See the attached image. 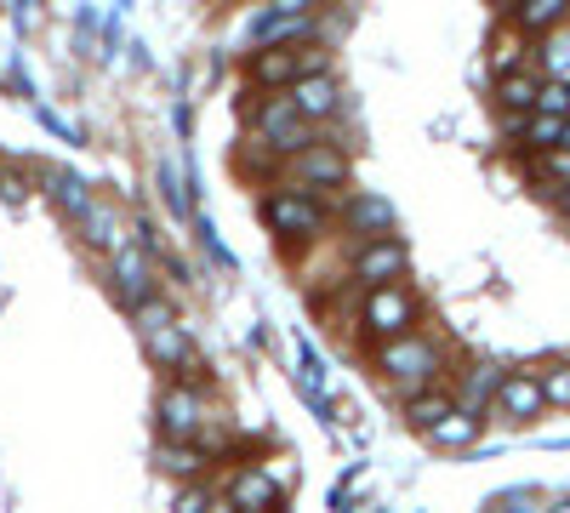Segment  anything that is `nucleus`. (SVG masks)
Instances as JSON below:
<instances>
[{
  "instance_id": "nucleus-32",
  "label": "nucleus",
  "mask_w": 570,
  "mask_h": 513,
  "mask_svg": "<svg viewBox=\"0 0 570 513\" xmlns=\"http://www.w3.org/2000/svg\"><path fill=\"white\" fill-rule=\"evenodd\" d=\"M325 0H268V12H320Z\"/></svg>"
},
{
  "instance_id": "nucleus-30",
  "label": "nucleus",
  "mask_w": 570,
  "mask_h": 513,
  "mask_svg": "<svg viewBox=\"0 0 570 513\" xmlns=\"http://www.w3.org/2000/svg\"><path fill=\"white\" fill-rule=\"evenodd\" d=\"M177 507H183V513H200V507H217V496H212V491L195 480V485H188V491L177 496Z\"/></svg>"
},
{
  "instance_id": "nucleus-29",
  "label": "nucleus",
  "mask_w": 570,
  "mask_h": 513,
  "mask_svg": "<svg viewBox=\"0 0 570 513\" xmlns=\"http://www.w3.org/2000/svg\"><path fill=\"white\" fill-rule=\"evenodd\" d=\"M537 109H548V115H570V80H542V91H537Z\"/></svg>"
},
{
  "instance_id": "nucleus-3",
  "label": "nucleus",
  "mask_w": 570,
  "mask_h": 513,
  "mask_svg": "<svg viewBox=\"0 0 570 513\" xmlns=\"http://www.w3.org/2000/svg\"><path fill=\"white\" fill-rule=\"evenodd\" d=\"M246 131H257L263 144L279 149L285 160L314 144V120H303V109L292 103V91H263L257 98V86H252L246 91Z\"/></svg>"
},
{
  "instance_id": "nucleus-15",
  "label": "nucleus",
  "mask_w": 570,
  "mask_h": 513,
  "mask_svg": "<svg viewBox=\"0 0 570 513\" xmlns=\"http://www.w3.org/2000/svg\"><path fill=\"white\" fill-rule=\"evenodd\" d=\"M142 348H149V359L160 371H183V377H195V371H200V354H195V343H188V332L177 319L149 325V332H142Z\"/></svg>"
},
{
  "instance_id": "nucleus-23",
  "label": "nucleus",
  "mask_w": 570,
  "mask_h": 513,
  "mask_svg": "<svg viewBox=\"0 0 570 513\" xmlns=\"http://www.w3.org/2000/svg\"><path fill=\"white\" fill-rule=\"evenodd\" d=\"M456 405V394L445 388V383H428V388H416V394H405V423L422 434V428H434L440 416Z\"/></svg>"
},
{
  "instance_id": "nucleus-9",
  "label": "nucleus",
  "mask_w": 570,
  "mask_h": 513,
  "mask_svg": "<svg viewBox=\"0 0 570 513\" xmlns=\"http://www.w3.org/2000/svg\"><path fill=\"white\" fill-rule=\"evenodd\" d=\"M285 485L274 468L263 462H234L228 480H223V507H240V513H263V507H285Z\"/></svg>"
},
{
  "instance_id": "nucleus-12",
  "label": "nucleus",
  "mask_w": 570,
  "mask_h": 513,
  "mask_svg": "<svg viewBox=\"0 0 570 513\" xmlns=\"http://www.w3.org/2000/svg\"><path fill=\"white\" fill-rule=\"evenodd\" d=\"M109 279H115V297H120L126 308H137L142 297L155 292V279H149V246H142L137 235H131L120 251H109Z\"/></svg>"
},
{
  "instance_id": "nucleus-10",
  "label": "nucleus",
  "mask_w": 570,
  "mask_h": 513,
  "mask_svg": "<svg viewBox=\"0 0 570 513\" xmlns=\"http://www.w3.org/2000/svg\"><path fill=\"white\" fill-rule=\"evenodd\" d=\"M491 411L502 416V423H513V428H531L537 416L548 411L542 377H537V371H508L502 388H497V399H491Z\"/></svg>"
},
{
  "instance_id": "nucleus-11",
  "label": "nucleus",
  "mask_w": 570,
  "mask_h": 513,
  "mask_svg": "<svg viewBox=\"0 0 570 513\" xmlns=\"http://www.w3.org/2000/svg\"><path fill=\"white\" fill-rule=\"evenodd\" d=\"M297 75H303V46H257L246 58V86L257 91H292Z\"/></svg>"
},
{
  "instance_id": "nucleus-4",
  "label": "nucleus",
  "mask_w": 570,
  "mask_h": 513,
  "mask_svg": "<svg viewBox=\"0 0 570 513\" xmlns=\"http://www.w3.org/2000/svg\"><path fill=\"white\" fill-rule=\"evenodd\" d=\"M422 325V303L405 279H389V286H365V303H360V332L371 343H389V337H405Z\"/></svg>"
},
{
  "instance_id": "nucleus-33",
  "label": "nucleus",
  "mask_w": 570,
  "mask_h": 513,
  "mask_svg": "<svg viewBox=\"0 0 570 513\" xmlns=\"http://www.w3.org/2000/svg\"><path fill=\"white\" fill-rule=\"evenodd\" d=\"M525 502H537V491H502L491 507H525Z\"/></svg>"
},
{
  "instance_id": "nucleus-22",
  "label": "nucleus",
  "mask_w": 570,
  "mask_h": 513,
  "mask_svg": "<svg viewBox=\"0 0 570 513\" xmlns=\"http://www.w3.org/2000/svg\"><path fill=\"white\" fill-rule=\"evenodd\" d=\"M537 91H542V80L531 69H508V75H497V109L502 115H531Z\"/></svg>"
},
{
  "instance_id": "nucleus-24",
  "label": "nucleus",
  "mask_w": 570,
  "mask_h": 513,
  "mask_svg": "<svg viewBox=\"0 0 570 513\" xmlns=\"http://www.w3.org/2000/svg\"><path fill=\"white\" fill-rule=\"evenodd\" d=\"M46 182H52V200L63 206V217H80L91 206V189H86L75 171H46Z\"/></svg>"
},
{
  "instance_id": "nucleus-19",
  "label": "nucleus",
  "mask_w": 570,
  "mask_h": 513,
  "mask_svg": "<svg viewBox=\"0 0 570 513\" xmlns=\"http://www.w3.org/2000/svg\"><path fill=\"white\" fill-rule=\"evenodd\" d=\"M564 18H570V0H508V23L525 29L531 40L548 29H564Z\"/></svg>"
},
{
  "instance_id": "nucleus-7",
  "label": "nucleus",
  "mask_w": 570,
  "mask_h": 513,
  "mask_svg": "<svg viewBox=\"0 0 570 513\" xmlns=\"http://www.w3.org/2000/svg\"><path fill=\"white\" fill-rule=\"evenodd\" d=\"M337 228L343 240L360 246V240H383V235H400V211L389 195H371V189H354L337 200Z\"/></svg>"
},
{
  "instance_id": "nucleus-27",
  "label": "nucleus",
  "mask_w": 570,
  "mask_h": 513,
  "mask_svg": "<svg viewBox=\"0 0 570 513\" xmlns=\"http://www.w3.org/2000/svg\"><path fill=\"white\" fill-rule=\"evenodd\" d=\"M537 377H542V394H548V405H553V411H570V359H553V365H542Z\"/></svg>"
},
{
  "instance_id": "nucleus-18",
  "label": "nucleus",
  "mask_w": 570,
  "mask_h": 513,
  "mask_svg": "<svg viewBox=\"0 0 570 513\" xmlns=\"http://www.w3.org/2000/svg\"><path fill=\"white\" fill-rule=\"evenodd\" d=\"M480 428H485V416L480 411H468V405H451L434 428H422L428 434V445H440V451H468L473 440H480Z\"/></svg>"
},
{
  "instance_id": "nucleus-16",
  "label": "nucleus",
  "mask_w": 570,
  "mask_h": 513,
  "mask_svg": "<svg viewBox=\"0 0 570 513\" xmlns=\"http://www.w3.org/2000/svg\"><path fill=\"white\" fill-rule=\"evenodd\" d=\"M75 223H80V240H86L91 251H104V257H109V251H120V246L131 240V235H126V217H120V206H104V200H91V206H86Z\"/></svg>"
},
{
  "instance_id": "nucleus-21",
  "label": "nucleus",
  "mask_w": 570,
  "mask_h": 513,
  "mask_svg": "<svg viewBox=\"0 0 570 513\" xmlns=\"http://www.w3.org/2000/svg\"><path fill=\"white\" fill-rule=\"evenodd\" d=\"M303 40H314V12H268L263 7L257 46H303Z\"/></svg>"
},
{
  "instance_id": "nucleus-8",
  "label": "nucleus",
  "mask_w": 570,
  "mask_h": 513,
  "mask_svg": "<svg viewBox=\"0 0 570 513\" xmlns=\"http://www.w3.org/2000/svg\"><path fill=\"white\" fill-rule=\"evenodd\" d=\"M405 274H411V251L400 235L348 246V286H389V279H405Z\"/></svg>"
},
{
  "instance_id": "nucleus-14",
  "label": "nucleus",
  "mask_w": 570,
  "mask_h": 513,
  "mask_svg": "<svg viewBox=\"0 0 570 513\" xmlns=\"http://www.w3.org/2000/svg\"><path fill=\"white\" fill-rule=\"evenodd\" d=\"M292 103L303 109V120L325 126V120H337L343 115V86L331 69H314V75H297L292 80Z\"/></svg>"
},
{
  "instance_id": "nucleus-17",
  "label": "nucleus",
  "mask_w": 570,
  "mask_h": 513,
  "mask_svg": "<svg viewBox=\"0 0 570 513\" xmlns=\"http://www.w3.org/2000/svg\"><path fill=\"white\" fill-rule=\"evenodd\" d=\"M234 171H240L246 182H257V189H268V182H279V177H285V155H279V149H268L257 131H246L240 144H234Z\"/></svg>"
},
{
  "instance_id": "nucleus-13",
  "label": "nucleus",
  "mask_w": 570,
  "mask_h": 513,
  "mask_svg": "<svg viewBox=\"0 0 570 513\" xmlns=\"http://www.w3.org/2000/svg\"><path fill=\"white\" fill-rule=\"evenodd\" d=\"M155 468L166 480H177V485H195V480H206L217 468V456H212L206 440H160L155 445Z\"/></svg>"
},
{
  "instance_id": "nucleus-6",
  "label": "nucleus",
  "mask_w": 570,
  "mask_h": 513,
  "mask_svg": "<svg viewBox=\"0 0 570 513\" xmlns=\"http://www.w3.org/2000/svg\"><path fill=\"white\" fill-rule=\"evenodd\" d=\"M212 423H223V411L212 416V399H206V388H200L195 377L171 383V388L155 399V428H160V440H206Z\"/></svg>"
},
{
  "instance_id": "nucleus-31",
  "label": "nucleus",
  "mask_w": 570,
  "mask_h": 513,
  "mask_svg": "<svg viewBox=\"0 0 570 513\" xmlns=\"http://www.w3.org/2000/svg\"><path fill=\"white\" fill-rule=\"evenodd\" d=\"M23 195H29V182H23L18 171H7V177H0V200H12V206H18Z\"/></svg>"
},
{
  "instance_id": "nucleus-35",
  "label": "nucleus",
  "mask_w": 570,
  "mask_h": 513,
  "mask_svg": "<svg viewBox=\"0 0 570 513\" xmlns=\"http://www.w3.org/2000/svg\"><path fill=\"white\" fill-rule=\"evenodd\" d=\"M502 7H508V0H502Z\"/></svg>"
},
{
  "instance_id": "nucleus-20",
  "label": "nucleus",
  "mask_w": 570,
  "mask_h": 513,
  "mask_svg": "<svg viewBox=\"0 0 570 513\" xmlns=\"http://www.w3.org/2000/svg\"><path fill=\"white\" fill-rule=\"evenodd\" d=\"M502 377H508V371L502 365H468L462 371V377H456V405H468V411H491V399H497V388H502Z\"/></svg>"
},
{
  "instance_id": "nucleus-26",
  "label": "nucleus",
  "mask_w": 570,
  "mask_h": 513,
  "mask_svg": "<svg viewBox=\"0 0 570 513\" xmlns=\"http://www.w3.org/2000/svg\"><path fill=\"white\" fill-rule=\"evenodd\" d=\"M525 40H531L525 29H513V23H508V29L497 34V46H491V69H497V75L525 69Z\"/></svg>"
},
{
  "instance_id": "nucleus-5",
  "label": "nucleus",
  "mask_w": 570,
  "mask_h": 513,
  "mask_svg": "<svg viewBox=\"0 0 570 513\" xmlns=\"http://www.w3.org/2000/svg\"><path fill=\"white\" fill-rule=\"evenodd\" d=\"M285 177H292L297 189H308V195L337 206L343 189H348V149L331 144V137H314L308 149H297L292 160H285Z\"/></svg>"
},
{
  "instance_id": "nucleus-1",
  "label": "nucleus",
  "mask_w": 570,
  "mask_h": 513,
  "mask_svg": "<svg viewBox=\"0 0 570 513\" xmlns=\"http://www.w3.org/2000/svg\"><path fill=\"white\" fill-rule=\"evenodd\" d=\"M257 217L268 223V235H274L285 251H303V246L314 251V246L331 235V223H337V206L320 200V195H308V189H297L292 177H279V182H268V189H263Z\"/></svg>"
},
{
  "instance_id": "nucleus-28",
  "label": "nucleus",
  "mask_w": 570,
  "mask_h": 513,
  "mask_svg": "<svg viewBox=\"0 0 570 513\" xmlns=\"http://www.w3.org/2000/svg\"><path fill=\"white\" fill-rule=\"evenodd\" d=\"M542 75L570 80V34H559V29L542 34Z\"/></svg>"
},
{
  "instance_id": "nucleus-34",
  "label": "nucleus",
  "mask_w": 570,
  "mask_h": 513,
  "mask_svg": "<svg viewBox=\"0 0 570 513\" xmlns=\"http://www.w3.org/2000/svg\"><path fill=\"white\" fill-rule=\"evenodd\" d=\"M553 200H559V217H570V182H564V189H559Z\"/></svg>"
},
{
  "instance_id": "nucleus-2",
  "label": "nucleus",
  "mask_w": 570,
  "mask_h": 513,
  "mask_svg": "<svg viewBox=\"0 0 570 513\" xmlns=\"http://www.w3.org/2000/svg\"><path fill=\"white\" fill-rule=\"evenodd\" d=\"M371 371L383 377L389 394L405 399V394H416L428 383H445V348L434 337H422V325H416V332H405V337L376 343L371 348Z\"/></svg>"
},
{
  "instance_id": "nucleus-25",
  "label": "nucleus",
  "mask_w": 570,
  "mask_h": 513,
  "mask_svg": "<svg viewBox=\"0 0 570 513\" xmlns=\"http://www.w3.org/2000/svg\"><path fill=\"white\" fill-rule=\"evenodd\" d=\"M160 195H166V206H171V217L177 223H195V200H188V177L166 160L160 166Z\"/></svg>"
}]
</instances>
